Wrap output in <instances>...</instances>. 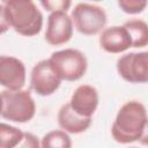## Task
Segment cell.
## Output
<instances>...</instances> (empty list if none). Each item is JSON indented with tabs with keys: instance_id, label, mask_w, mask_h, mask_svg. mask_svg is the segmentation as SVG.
<instances>
[{
	"instance_id": "18",
	"label": "cell",
	"mask_w": 148,
	"mask_h": 148,
	"mask_svg": "<svg viewBox=\"0 0 148 148\" xmlns=\"http://www.w3.org/2000/svg\"><path fill=\"white\" fill-rule=\"evenodd\" d=\"M15 148H42V146L36 135L29 132H24V136L22 141Z\"/></svg>"
},
{
	"instance_id": "19",
	"label": "cell",
	"mask_w": 148,
	"mask_h": 148,
	"mask_svg": "<svg viewBox=\"0 0 148 148\" xmlns=\"http://www.w3.org/2000/svg\"><path fill=\"white\" fill-rule=\"evenodd\" d=\"M139 142L143 146H148V118L146 120V124H145V127H143V131H142V134L139 139Z\"/></svg>"
},
{
	"instance_id": "13",
	"label": "cell",
	"mask_w": 148,
	"mask_h": 148,
	"mask_svg": "<svg viewBox=\"0 0 148 148\" xmlns=\"http://www.w3.org/2000/svg\"><path fill=\"white\" fill-rule=\"evenodd\" d=\"M124 28L128 31L132 39V47H145L148 45V23L140 18L126 21Z\"/></svg>"
},
{
	"instance_id": "7",
	"label": "cell",
	"mask_w": 148,
	"mask_h": 148,
	"mask_svg": "<svg viewBox=\"0 0 148 148\" xmlns=\"http://www.w3.org/2000/svg\"><path fill=\"white\" fill-rule=\"evenodd\" d=\"M61 81L49 59L35 64L30 73V88L39 96H50L56 92Z\"/></svg>"
},
{
	"instance_id": "12",
	"label": "cell",
	"mask_w": 148,
	"mask_h": 148,
	"mask_svg": "<svg viewBox=\"0 0 148 148\" xmlns=\"http://www.w3.org/2000/svg\"><path fill=\"white\" fill-rule=\"evenodd\" d=\"M57 119L60 128L69 134H80L87 131L91 125V118L77 114L71 108L69 103L64 104L59 109Z\"/></svg>"
},
{
	"instance_id": "6",
	"label": "cell",
	"mask_w": 148,
	"mask_h": 148,
	"mask_svg": "<svg viewBox=\"0 0 148 148\" xmlns=\"http://www.w3.org/2000/svg\"><path fill=\"white\" fill-rule=\"evenodd\" d=\"M118 74L130 83H148V51L130 52L117 60Z\"/></svg>"
},
{
	"instance_id": "8",
	"label": "cell",
	"mask_w": 148,
	"mask_h": 148,
	"mask_svg": "<svg viewBox=\"0 0 148 148\" xmlns=\"http://www.w3.org/2000/svg\"><path fill=\"white\" fill-rule=\"evenodd\" d=\"M73 21L67 12H53L47 16L45 40L52 46L68 43L73 36Z\"/></svg>"
},
{
	"instance_id": "20",
	"label": "cell",
	"mask_w": 148,
	"mask_h": 148,
	"mask_svg": "<svg viewBox=\"0 0 148 148\" xmlns=\"http://www.w3.org/2000/svg\"><path fill=\"white\" fill-rule=\"evenodd\" d=\"M131 148H138V147H131Z\"/></svg>"
},
{
	"instance_id": "16",
	"label": "cell",
	"mask_w": 148,
	"mask_h": 148,
	"mask_svg": "<svg viewBox=\"0 0 148 148\" xmlns=\"http://www.w3.org/2000/svg\"><path fill=\"white\" fill-rule=\"evenodd\" d=\"M148 2L146 0H119V8L126 14H140L142 13Z\"/></svg>"
},
{
	"instance_id": "15",
	"label": "cell",
	"mask_w": 148,
	"mask_h": 148,
	"mask_svg": "<svg viewBox=\"0 0 148 148\" xmlns=\"http://www.w3.org/2000/svg\"><path fill=\"white\" fill-rule=\"evenodd\" d=\"M24 132L12 125L1 123L0 125V140L1 148H15L23 139Z\"/></svg>"
},
{
	"instance_id": "11",
	"label": "cell",
	"mask_w": 148,
	"mask_h": 148,
	"mask_svg": "<svg viewBox=\"0 0 148 148\" xmlns=\"http://www.w3.org/2000/svg\"><path fill=\"white\" fill-rule=\"evenodd\" d=\"M99 45L105 52L121 53L132 47V39L124 25H113L102 31Z\"/></svg>"
},
{
	"instance_id": "4",
	"label": "cell",
	"mask_w": 148,
	"mask_h": 148,
	"mask_svg": "<svg viewBox=\"0 0 148 148\" xmlns=\"http://www.w3.org/2000/svg\"><path fill=\"white\" fill-rule=\"evenodd\" d=\"M74 28L82 35L95 36L104 30L108 21L105 10L89 2H79L71 13Z\"/></svg>"
},
{
	"instance_id": "5",
	"label": "cell",
	"mask_w": 148,
	"mask_h": 148,
	"mask_svg": "<svg viewBox=\"0 0 148 148\" xmlns=\"http://www.w3.org/2000/svg\"><path fill=\"white\" fill-rule=\"evenodd\" d=\"M61 80L77 81L87 72L88 61L86 56L76 49H65L56 51L49 58Z\"/></svg>"
},
{
	"instance_id": "14",
	"label": "cell",
	"mask_w": 148,
	"mask_h": 148,
	"mask_svg": "<svg viewBox=\"0 0 148 148\" xmlns=\"http://www.w3.org/2000/svg\"><path fill=\"white\" fill-rule=\"evenodd\" d=\"M40 146L42 148H72V139L67 132L54 130L42 138Z\"/></svg>"
},
{
	"instance_id": "2",
	"label": "cell",
	"mask_w": 148,
	"mask_h": 148,
	"mask_svg": "<svg viewBox=\"0 0 148 148\" xmlns=\"http://www.w3.org/2000/svg\"><path fill=\"white\" fill-rule=\"evenodd\" d=\"M146 106L139 101L126 102L118 111L111 127V135L114 141L126 145L139 141L146 120Z\"/></svg>"
},
{
	"instance_id": "10",
	"label": "cell",
	"mask_w": 148,
	"mask_h": 148,
	"mask_svg": "<svg viewBox=\"0 0 148 148\" xmlns=\"http://www.w3.org/2000/svg\"><path fill=\"white\" fill-rule=\"evenodd\" d=\"M98 102L99 97L97 89L90 84H81L74 90L68 103L77 114L91 118L97 110Z\"/></svg>"
},
{
	"instance_id": "1",
	"label": "cell",
	"mask_w": 148,
	"mask_h": 148,
	"mask_svg": "<svg viewBox=\"0 0 148 148\" xmlns=\"http://www.w3.org/2000/svg\"><path fill=\"white\" fill-rule=\"evenodd\" d=\"M0 27L2 34L12 28L21 36L32 37L43 28V14L31 0H3L0 5Z\"/></svg>"
},
{
	"instance_id": "17",
	"label": "cell",
	"mask_w": 148,
	"mask_h": 148,
	"mask_svg": "<svg viewBox=\"0 0 148 148\" xmlns=\"http://www.w3.org/2000/svg\"><path fill=\"white\" fill-rule=\"evenodd\" d=\"M44 8L45 10L50 12V13H53V12H67L68 8L72 6V1L69 0H59V1H40L39 2Z\"/></svg>"
},
{
	"instance_id": "3",
	"label": "cell",
	"mask_w": 148,
	"mask_h": 148,
	"mask_svg": "<svg viewBox=\"0 0 148 148\" xmlns=\"http://www.w3.org/2000/svg\"><path fill=\"white\" fill-rule=\"evenodd\" d=\"M36 104L29 90H2L1 117L14 123H28L35 117Z\"/></svg>"
},
{
	"instance_id": "9",
	"label": "cell",
	"mask_w": 148,
	"mask_h": 148,
	"mask_svg": "<svg viewBox=\"0 0 148 148\" xmlns=\"http://www.w3.org/2000/svg\"><path fill=\"white\" fill-rule=\"evenodd\" d=\"M0 84L8 90H21L25 84L24 64L10 56L0 57Z\"/></svg>"
}]
</instances>
